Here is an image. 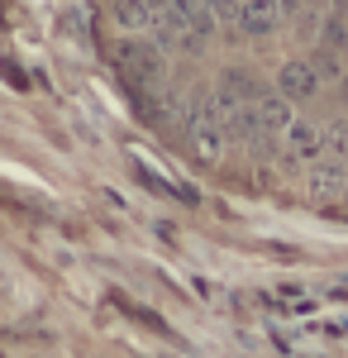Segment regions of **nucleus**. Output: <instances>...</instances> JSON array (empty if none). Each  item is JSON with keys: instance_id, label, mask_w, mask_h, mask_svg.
Returning <instances> with one entry per match:
<instances>
[{"instance_id": "obj_1", "label": "nucleus", "mask_w": 348, "mask_h": 358, "mask_svg": "<svg viewBox=\"0 0 348 358\" xmlns=\"http://www.w3.org/2000/svg\"><path fill=\"white\" fill-rule=\"evenodd\" d=\"M110 24L119 29L124 38H138L148 29V5L143 0H110Z\"/></svg>"}]
</instances>
